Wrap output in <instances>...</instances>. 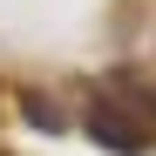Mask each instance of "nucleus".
Instances as JSON below:
<instances>
[{
	"label": "nucleus",
	"instance_id": "nucleus-1",
	"mask_svg": "<svg viewBox=\"0 0 156 156\" xmlns=\"http://www.w3.org/2000/svg\"><path fill=\"white\" fill-rule=\"evenodd\" d=\"M88 136L122 156H143L156 143V82L143 75H102L88 102Z\"/></svg>",
	"mask_w": 156,
	"mask_h": 156
}]
</instances>
